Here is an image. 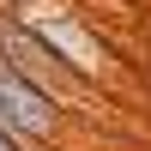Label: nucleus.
Returning a JSON list of instances; mask_svg holds the SVG:
<instances>
[{
    "mask_svg": "<svg viewBox=\"0 0 151 151\" xmlns=\"http://www.w3.org/2000/svg\"><path fill=\"white\" fill-rule=\"evenodd\" d=\"M0 127H12L18 139H30V145L60 139V97L42 91L30 73H18V67L0 60Z\"/></svg>",
    "mask_w": 151,
    "mask_h": 151,
    "instance_id": "obj_1",
    "label": "nucleus"
},
{
    "mask_svg": "<svg viewBox=\"0 0 151 151\" xmlns=\"http://www.w3.org/2000/svg\"><path fill=\"white\" fill-rule=\"evenodd\" d=\"M30 30L42 36V48H48V55H55L60 67L79 79V85H91V79H97L103 48H97V36L85 30L79 18H67V12H36V18H30Z\"/></svg>",
    "mask_w": 151,
    "mask_h": 151,
    "instance_id": "obj_2",
    "label": "nucleus"
}]
</instances>
